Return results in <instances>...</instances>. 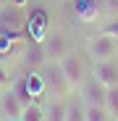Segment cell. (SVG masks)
Segmentation results:
<instances>
[{
	"instance_id": "1",
	"label": "cell",
	"mask_w": 118,
	"mask_h": 121,
	"mask_svg": "<svg viewBox=\"0 0 118 121\" xmlns=\"http://www.w3.org/2000/svg\"><path fill=\"white\" fill-rule=\"evenodd\" d=\"M58 69L63 71V76H66V82H68V87L76 92L79 87H81L84 82H87V76H89V63H87V58L81 55V53H76V50H71V53H66L61 60H58Z\"/></svg>"
},
{
	"instance_id": "2",
	"label": "cell",
	"mask_w": 118,
	"mask_h": 121,
	"mask_svg": "<svg viewBox=\"0 0 118 121\" xmlns=\"http://www.w3.org/2000/svg\"><path fill=\"white\" fill-rule=\"evenodd\" d=\"M87 58L92 60V63H97V60H115L118 58V34L113 32H100L87 39V48H84Z\"/></svg>"
},
{
	"instance_id": "3",
	"label": "cell",
	"mask_w": 118,
	"mask_h": 121,
	"mask_svg": "<svg viewBox=\"0 0 118 121\" xmlns=\"http://www.w3.org/2000/svg\"><path fill=\"white\" fill-rule=\"evenodd\" d=\"M39 48H42L47 63H58V60H61L66 53L73 50V48H71V39H68L66 32H47L45 39L39 42Z\"/></svg>"
},
{
	"instance_id": "4",
	"label": "cell",
	"mask_w": 118,
	"mask_h": 121,
	"mask_svg": "<svg viewBox=\"0 0 118 121\" xmlns=\"http://www.w3.org/2000/svg\"><path fill=\"white\" fill-rule=\"evenodd\" d=\"M42 82H45V95L47 97H68L73 90L68 87L63 71L58 69V63H45L42 71Z\"/></svg>"
},
{
	"instance_id": "5",
	"label": "cell",
	"mask_w": 118,
	"mask_h": 121,
	"mask_svg": "<svg viewBox=\"0 0 118 121\" xmlns=\"http://www.w3.org/2000/svg\"><path fill=\"white\" fill-rule=\"evenodd\" d=\"M24 26H26L24 8H16V5H5V8H0V32L13 34V37H21Z\"/></svg>"
},
{
	"instance_id": "6",
	"label": "cell",
	"mask_w": 118,
	"mask_h": 121,
	"mask_svg": "<svg viewBox=\"0 0 118 121\" xmlns=\"http://www.w3.org/2000/svg\"><path fill=\"white\" fill-rule=\"evenodd\" d=\"M73 3V16L81 24H94L105 13V0H71Z\"/></svg>"
},
{
	"instance_id": "7",
	"label": "cell",
	"mask_w": 118,
	"mask_h": 121,
	"mask_svg": "<svg viewBox=\"0 0 118 121\" xmlns=\"http://www.w3.org/2000/svg\"><path fill=\"white\" fill-rule=\"evenodd\" d=\"M79 97L84 100V105H105V95H108V87L102 82H97V79L89 74L87 76V82L76 90Z\"/></svg>"
},
{
	"instance_id": "8",
	"label": "cell",
	"mask_w": 118,
	"mask_h": 121,
	"mask_svg": "<svg viewBox=\"0 0 118 121\" xmlns=\"http://www.w3.org/2000/svg\"><path fill=\"white\" fill-rule=\"evenodd\" d=\"M89 74L97 79V82H102L108 90L118 87V58L115 60H97V63H92Z\"/></svg>"
},
{
	"instance_id": "9",
	"label": "cell",
	"mask_w": 118,
	"mask_h": 121,
	"mask_svg": "<svg viewBox=\"0 0 118 121\" xmlns=\"http://www.w3.org/2000/svg\"><path fill=\"white\" fill-rule=\"evenodd\" d=\"M21 111H24V105L16 97V92L11 87L3 90V97H0V118H21Z\"/></svg>"
},
{
	"instance_id": "10",
	"label": "cell",
	"mask_w": 118,
	"mask_h": 121,
	"mask_svg": "<svg viewBox=\"0 0 118 121\" xmlns=\"http://www.w3.org/2000/svg\"><path fill=\"white\" fill-rule=\"evenodd\" d=\"M84 111H87V105H84V100L79 97V92H71L68 103H66V121H87Z\"/></svg>"
},
{
	"instance_id": "11",
	"label": "cell",
	"mask_w": 118,
	"mask_h": 121,
	"mask_svg": "<svg viewBox=\"0 0 118 121\" xmlns=\"http://www.w3.org/2000/svg\"><path fill=\"white\" fill-rule=\"evenodd\" d=\"M66 103L68 97H50L45 105V121H66Z\"/></svg>"
},
{
	"instance_id": "12",
	"label": "cell",
	"mask_w": 118,
	"mask_h": 121,
	"mask_svg": "<svg viewBox=\"0 0 118 121\" xmlns=\"http://www.w3.org/2000/svg\"><path fill=\"white\" fill-rule=\"evenodd\" d=\"M11 90L16 92V97H18V100H21V105L34 103V92H32V87H29V82H26V76H18V79H13Z\"/></svg>"
},
{
	"instance_id": "13",
	"label": "cell",
	"mask_w": 118,
	"mask_h": 121,
	"mask_svg": "<svg viewBox=\"0 0 118 121\" xmlns=\"http://www.w3.org/2000/svg\"><path fill=\"white\" fill-rule=\"evenodd\" d=\"M21 121H45V108L37 103H29V105H24V111H21Z\"/></svg>"
},
{
	"instance_id": "14",
	"label": "cell",
	"mask_w": 118,
	"mask_h": 121,
	"mask_svg": "<svg viewBox=\"0 0 118 121\" xmlns=\"http://www.w3.org/2000/svg\"><path fill=\"white\" fill-rule=\"evenodd\" d=\"M84 116H87V121H110V118H113L105 105H87Z\"/></svg>"
},
{
	"instance_id": "15",
	"label": "cell",
	"mask_w": 118,
	"mask_h": 121,
	"mask_svg": "<svg viewBox=\"0 0 118 121\" xmlns=\"http://www.w3.org/2000/svg\"><path fill=\"white\" fill-rule=\"evenodd\" d=\"M13 74H11V69H8V63H0V87L3 90H8L11 84H13Z\"/></svg>"
},
{
	"instance_id": "16",
	"label": "cell",
	"mask_w": 118,
	"mask_h": 121,
	"mask_svg": "<svg viewBox=\"0 0 118 121\" xmlns=\"http://www.w3.org/2000/svg\"><path fill=\"white\" fill-rule=\"evenodd\" d=\"M105 13L110 18H118V0H105Z\"/></svg>"
},
{
	"instance_id": "17",
	"label": "cell",
	"mask_w": 118,
	"mask_h": 121,
	"mask_svg": "<svg viewBox=\"0 0 118 121\" xmlns=\"http://www.w3.org/2000/svg\"><path fill=\"white\" fill-rule=\"evenodd\" d=\"M108 32H113V34H118V18H113V24L108 26Z\"/></svg>"
},
{
	"instance_id": "18",
	"label": "cell",
	"mask_w": 118,
	"mask_h": 121,
	"mask_svg": "<svg viewBox=\"0 0 118 121\" xmlns=\"http://www.w3.org/2000/svg\"><path fill=\"white\" fill-rule=\"evenodd\" d=\"M11 5H16V8H24V5H26V0H11Z\"/></svg>"
},
{
	"instance_id": "19",
	"label": "cell",
	"mask_w": 118,
	"mask_h": 121,
	"mask_svg": "<svg viewBox=\"0 0 118 121\" xmlns=\"http://www.w3.org/2000/svg\"><path fill=\"white\" fill-rule=\"evenodd\" d=\"M5 5H11V0H0V8H5Z\"/></svg>"
},
{
	"instance_id": "20",
	"label": "cell",
	"mask_w": 118,
	"mask_h": 121,
	"mask_svg": "<svg viewBox=\"0 0 118 121\" xmlns=\"http://www.w3.org/2000/svg\"><path fill=\"white\" fill-rule=\"evenodd\" d=\"M0 121H21V118H0Z\"/></svg>"
},
{
	"instance_id": "21",
	"label": "cell",
	"mask_w": 118,
	"mask_h": 121,
	"mask_svg": "<svg viewBox=\"0 0 118 121\" xmlns=\"http://www.w3.org/2000/svg\"><path fill=\"white\" fill-rule=\"evenodd\" d=\"M0 97H3V87H0Z\"/></svg>"
},
{
	"instance_id": "22",
	"label": "cell",
	"mask_w": 118,
	"mask_h": 121,
	"mask_svg": "<svg viewBox=\"0 0 118 121\" xmlns=\"http://www.w3.org/2000/svg\"><path fill=\"white\" fill-rule=\"evenodd\" d=\"M110 121H118V118H110Z\"/></svg>"
}]
</instances>
